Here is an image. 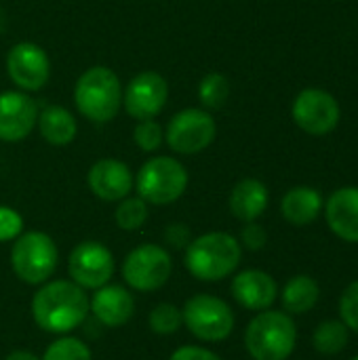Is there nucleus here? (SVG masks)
I'll return each mask as SVG.
<instances>
[{"label":"nucleus","mask_w":358,"mask_h":360,"mask_svg":"<svg viewBox=\"0 0 358 360\" xmlns=\"http://www.w3.org/2000/svg\"><path fill=\"white\" fill-rule=\"evenodd\" d=\"M89 312L110 329L122 327L133 319L135 300L129 289L120 285H103L95 289L93 297L89 300Z\"/></svg>","instance_id":"nucleus-17"},{"label":"nucleus","mask_w":358,"mask_h":360,"mask_svg":"<svg viewBox=\"0 0 358 360\" xmlns=\"http://www.w3.org/2000/svg\"><path fill=\"white\" fill-rule=\"evenodd\" d=\"M169 360H222L215 352L203 348V346H181L177 348Z\"/></svg>","instance_id":"nucleus-33"},{"label":"nucleus","mask_w":358,"mask_h":360,"mask_svg":"<svg viewBox=\"0 0 358 360\" xmlns=\"http://www.w3.org/2000/svg\"><path fill=\"white\" fill-rule=\"evenodd\" d=\"M295 124L308 135L323 137L331 133L340 122L338 99L323 89H304L291 105Z\"/></svg>","instance_id":"nucleus-11"},{"label":"nucleus","mask_w":358,"mask_h":360,"mask_svg":"<svg viewBox=\"0 0 358 360\" xmlns=\"http://www.w3.org/2000/svg\"><path fill=\"white\" fill-rule=\"evenodd\" d=\"M325 219L338 238L358 245V188L335 190L325 202Z\"/></svg>","instance_id":"nucleus-18"},{"label":"nucleus","mask_w":358,"mask_h":360,"mask_svg":"<svg viewBox=\"0 0 358 360\" xmlns=\"http://www.w3.org/2000/svg\"><path fill=\"white\" fill-rule=\"evenodd\" d=\"M78 112L93 122H110L122 105V86L118 76L106 65L89 68L74 86Z\"/></svg>","instance_id":"nucleus-4"},{"label":"nucleus","mask_w":358,"mask_h":360,"mask_svg":"<svg viewBox=\"0 0 358 360\" xmlns=\"http://www.w3.org/2000/svg\"><path fill=\"white\" fill-rule=\"evenodd\" d=\"M230 97V82L224 74L211 72L198 84V99L209 110H219Z\"/></svg>","instance_id":"nucleus-24"},{"label":"nucleus","mask_w":358,"mask_h":360,"mask_svg":"<svg viewBox=\"0 0 358 360\" xmlns=\"http://www.w3.org/2000/svg\"><path fill=\"white\" fill-rule=\"evenodd\" d=\"M348 340H350V331L342 321H323L312 335L314 350L327 356L344 352Z\"/></svg>","instance_id":"nucleus-23"},{"label":"nucleus","mask_w":358,"mask_h":360,"mask_svg":"<svg viewBox=\"0 0 358 360\" xmlns=\"http://www.w3.org/2000/svg\"><path fill=\"white\" fill-rule=\"evenodd\" d=\"M323 196L319 190L308 186L291 188L281 200V213L291 226H308L323 211Z\"/></svg>","instance_id":"nucleus-20"},{"label":"nucleus","mask_w":358,"mask_h":360,"mask_svg":"<svg viewBox=\"0 0 358 360\" xmlns=\"http://www.w3.org/2000/svg\"><path fill=\"white\" fill-rule=\"evenodd\" d=\"M57 245L46 232H21L13 240L11 268L15 276L25 285L40 287L42 283L51 281L53 272L57 270Z\"/></svg>","instance_id":"nucleus-5"},{"label":"nucleus","mask_w":358,"mask_h":360,"mask_svg":"<svg viewBox=\"0 0 358 360\" xmlns=\"http://www.w3.org/2000/svg\"><path fill=\"white\" fill-rule=\"evenodd\" d=\"M21 232H23V217L11 207H0V243L15 240Z\"/></svg>","instance_id":"nucleus-30"},{"label":"nucleus","mask_w":358,"mask_h":360,"mask_svg":"<svg viewBox=\"0 0 358 360\" xmlns=\"http://www.w3.org/2000/svg\"><path fill=\"white\" fill-rule=\"evenodd\" d=\"M116 226L124 232H135L148 221V202L139 196L135 198H122L114 211Z\"/></svg>","instance_id":"nucleus-25"},{"label":"nucleus","mask_w":358,"mask_h":360,"mask_svg":"<svg viewBox=\"0 0 358 360\" xmlns=\"http://www.w3.org/2000/svg\"><path fill=\"white\" fill-rule=\"evenodd\" d=\"M135 188L139 198L148 205L165 207L179 200L188 188V171L186 167L171 156H154L141 165Z\"/></svg>","instance_id":"nucleus-6"},{"label":"nucleus","mask_w":358,"mask_h":360,"mask_svg":"<svg viewBox=\"0 0 358 360\" xmlns=\"http://www.w3.org/2000/svg\"><path fill=\"white\" fill-rule=\"evenodd\" d=\"M34 323L53 335H68L89 316V295L74 281H46L32 297Z\"/></svg>","instance_id":"nucleus-1"},{"label":"nucleus","mask_w":358,"mask_h":360,"mask_svg":"<svg viewBox=\"0 0 358 360\" xmlns=\"http://www.w3.org/2000/svg\"><path fill=\"white\" fill-rule=\"evenodd\" d=\"M340 319L348 331L358 333V281L350 283L340 297Z\"/></svg>","instance_id":"nucleus-29"},{"label":"nucleus","mask_w":358,"mask_h":360,"mask_svg":"<svg viewBox=\"0 0 358 360\" xmlns=\"http://www.w3.org/2000/svg\"><path fill=\"white\" fill-rule=\"evenodd\" d=\"M298 344V327L291 314L264 310L251 319L245 331V348L253 360H287Z\"/></svg>","instance_id":"nucleus-3"},{"label":"nucleus","mask_w":358,"mask_h":360,"mask_svg":"<svg viewBox=\"0 0 358 360\" xmlns=\"http://www.w3.org/2000/svg\"><path fill=\"white\" fill-rule=\"evenodd\" d=\"M87 184L99 200L120 202L135 188V177L127 162L116 158H101L89 169Z\"/></svg>","instance_id":"nucleus-15"},{"label":"nucleus","mask_w":358,"mask_h":360,"mask_svg":"<svg viewBox=\"0 0 358 360\" xmlns=\"http://www.w3.org/2000/svg\"><path fill=\"white\" fill-rule=\"evenodd\" d=\"M268 243V234L264 230V226L249 221L243 232H241V247L249 249V251H262Z\"/></svg>","instance_id":"nucleus-31"},{"label":"nucleus","mask_w":358,"mask_h":360,"mask_svg":"<svg viewBox=\"0 0 358 360\" xmlns=\"http://www.w3.org/2000/svg\"><path fill=\"white\" fill-rule=\"evenodd\" d=\"M232 297L251 312L270 310L279 297L276 281L264 270H243L232 278Z\"/></svg>","instance_id":"nucleus-16"},{"label":"nucleus","mask_w":358,"mask_h":360,"mask_svg":"<svg viewBox=\"0 0 358 360\" xmlns=\"http://www.w3.org/2000/svg\"><path fill=\"white\" fill-rule=\"evenodd\" d=\"M352 360H358V356H354V359H352Z\"/></svg>","instance_id":"nucleus-35"},{"label":"nucleus","mask_w":358,"mask_h":360,"mask_svg":"<svg viewBox=\"0 0 358 360\" xmlns=\"http://www.w3.org/2000/svg\"><path fill=\"white\" fill-rule=\"evenodd\" d=\"M133 139L143 152H156L165 141V131L160 129V124L154 118L152 120H137Z\"/></svg>","instance_id":"nucleus-28"},{"label":"nucleus","mask_w":358,"mask_h":360,"mask_svg":"<svg viewBox=\"0 0 358 360\" xmlns=\"http://www.w3.org/2000/svg\"><path fill=\"white\" fill-rule=\"evenodd\" d=\"M148 325L158 335H173L184 327L181 310L173 304H158L148 314Z\"/></svg>","instance_id":"nucleus-27"},{"label":"nucleus","mask_w":358,"mask_h":360,"mask_svg":"<svg viewBox=\"0 0 358 360\" xmlns=\"http://www.w3.org/2000/svg\"><path fill=\"white\" fill-rule=\"evenodd\" d=\"M116 270V262L112 251L97 240H82L78 243L68 259V272H70V281H74L78 287H82L84 291L91 289H99L103 285L110 283V278L114 276Z\"/></svg>","instance_id":"nucleus-10"},{"label":"nucleus","mask_w":358,"mask_h":360,"mask_svg":"<svg viewBox=\"0 0 358 360\" xmlns=\"http://www.w3.org/2000/svg\"><path fill=\"white\" fill-rule=\"evenodd\" d=\"M181 316H184V325L188 327V331L196 340L207 342V344L228 340L236 325V316L232 308L222 297H215L209 293L192 295L184 304Z\"/></svg>","instance_id":"nucleus-7"},{"label":"nucleus","mask_w":358,"mask_h":360,"mask_svg":"<svg viewBox=\"0 0 358 360\" xmlns=\"http://www.w3.org/2000/svg\"><path fill=\"white\" fill-rule=\"evenodd\" d=\"M169 99V84L158 72H141L122 91V105L135 120L156 118Z\"/></svg>","instance_id":"nucleus-12"},{"label":"nucleus","mask_w":358,"mask_h":360,"mask_svg":"<svg viewBox=\"0 0 358 360\" xmlns=\"http://www.w3.org/2000/svg\"><path fill=\"white\" fill-rule=\"evenodd\" d=\"M38 122V108L23 91L0 93V139L15 143L32 135Z\"/></svg>","instance_id":"nucleus-14"},{"label":"nucleus","mask_w":358,"mask_h":360,"mask_svg":"<svg viewBox=\"0 0 358 360\" xmlns=\"http://www.w3.org/2000/svg\"><path fill=\"white\" fill-rule=\"evenodd\" d=\"M268 200H270L268 188L260 179L247 177V179H241L232 188L230 211L236 219L249 224L264 215V211L268 209Z\"/></svg>","instance_id":"nucleus-19"},{"label":"nucleus","mask_w":358,"mask_h":360,"mask_svg":"<svg viewBox=\"0 0 358 360\" xmlns=\"http://www.w3.org/2000/svg\"><path fill=\"white\" fill-rule=\"evenodd\" d=\"M38 131L44 141L51 146H68L74 141L78 133L76 118L70 110L61 105H46L42 112H38Z\"/></svg>","instance_id":"nucleus-21"},{"label":"nucleus","mask_w":358,"mask_h":360,"mask_svg":"<svg viewBox=\"0 0 358 360\" xmlns=\"http://www.w3.org/2000/svg\"><path fill=\"white\" fill-rule=\"evenodd\" d=\"M6 72L19 91H40L51 78V61L42 46L19 42L6 55Z\"/></svg>","instance_id":"nucleus-13"},{"label":"nucleus","mask_w":358,"mask_h":360,"mask_svg":"<svg viewBox=\"0 0 358 360\" xmlns=\"http://www.w3.org/2000/svg\"><path fill=\"white\" fill-rule=\"evenodd\" d=\"M321 297V287L319 283L308 276V274H298L287 281L281 293V302L287 314H308Z\"/></svg>","instance_id":"nucleus-22"},{"label":"nucleus","mask_w":358,"mask_h":360,"mask_svg":"<svg viewBox=\"0 0 358 360\" xmlns=\"http://www.w3.org/2000/svg\"><path fill=\"white\" fill-rule=\"evenodd\" d=\"M173 274L171 253L160 245H139L122 262L124 283L141 293L156 291L169 283Z\"/></svg>","instance_id":"nucleus-8"},{"label":"nucleus","mask_w":358,"mask_h":360,"mask_svg":"<svg viewBox=\"0 0 358 360\" xmlns=\"http://www.w3.org/2000/svg\"><path fill=\"white\" fill-rule=\"evenodd\" d=\"M243 259L238 238L228 232H207L186 247L184 264L188 272L203 283H217L236 272Z\"/></svg>","instance_id":"nucleus-2"},{"label":"nucleus","mask_w":358,"mask_h":360,"mask_svg":"<svg viewBox=\"0 0 358 360\" xmlns=\"http://www.w3.org/2000/svg\"><path fill=\"white\" fill-rule=\"evenodd\" d=\"M40 360H93L91 348L72 335H61L59 340L51 342Z\"/></svg>","instance_id":"nucleus-26"},{"label":"nucleus","mask_w":358,"mask_h":360,"mask_svg":"<svg viewBox=\"0 0 358 360\" xmlns=\"http://www.w3.org/2000/svg\"><path fill=\"white\" fill-rule=\"evenodd\" d=\"M215 133L217 124L207 110L188 108L171 118L165 131V141L173 152L192 156L207 150L213 143Z\"/></svg>","instance_id":"nucleus-9"},{"label":"nucleus","mask_w":358,"mask_h":360,"mask_svg":"<svg viewBox=\"0 0 358 360\" xmlns=\"http://www.w3.org/2000/svg\"><path fill=\"white\" fill-rule=\"evenodd\" d=\"M165 240H167V245H171L173 249H186L188 245H190V230H188V226H184V224H171V226H167V230H165Z\"/></svg>","instance_id":"nucleus-32"},{"label":"nucleus","mask_w":358,"mask_h":360,"mask_svg":"<svg viewBox=\"0 0 358 360\" xmlns=\"http://www.w3.org/2000/svg\"><path fill=\"white\" fill-rule=\"evenodd\" d=\"M4 360H40L34 352H30V350H13L8 356Z\"/></svg>","instance_id":"nucleus-34"}]
</instances>
